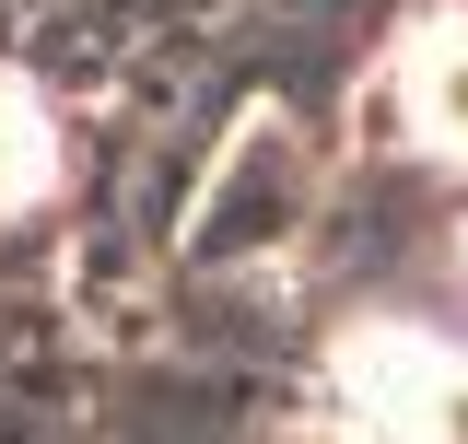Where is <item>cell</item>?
<instances>
[{
  "mask_svg": "<svg viewBox=\"0 0 468 444\" xmlns=\"http://www.w3.org/2000/svg\"><path fill=\"white\" fill-rule=\"evenodd\" d=\"M410 117L433 153H468V24H433L410 48Z\"/></svg>",
  "mask_w": 468,
  "mask_h": 444,
  "instance_id": "obj_1",
  "label": "cell"
},
{
  "mask_svg": "<svg viewBox=\"0 0 468 444\" xmlns=\"http://www.w3.org/2000/svg\"><path fill=\"white\" fill-rule=\"evenodd\" d=\"M36 187H48V117L24 94H0V211H24Z\"/></svg>",
  "mask_w": 468,
  "mask_h": 444,
  "instance_id": "obj_2",
  "label": "cell"
}]
</instances>
